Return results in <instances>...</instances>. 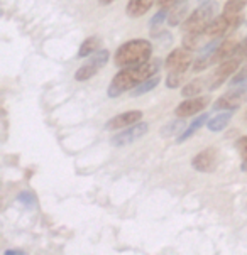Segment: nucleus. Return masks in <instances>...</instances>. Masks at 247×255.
<instances>
[{"label": "nucleus", "instance_id": "1", "mask_svg": "<svg viewBox=\"0 0 247 255\" xmlns=\"http://www.w3.org/2000/svg\"><path fill=\"white\" fill-rule=\"evenodd\" d=\"M159 70H161V59H149V61L141 63V64L125 66L122 71L117 73L114 76V80H112V83L108 85V90H107L108 98H117L122 93L129 92V90H134L137 85H141L142 81L158 75Z\"/></svg>", "mask_w": 247, "mask_h": 255}, {"label": "nucleus", "instance_id": "2", "mask_svg": "<svg viewBox=\"0 0 247 255\" xmlns=\"http://www.w3.org/2000/svg\"><path fill=\"white\" fill-rule=\"evenodd\" d=\"M151 56H153V42L147 39H132L117 49L114 59L117 66H134L149 61Z\"/></svg>", "mask_w": 247, "mask_h": 255}, {"label": "nucleus", "instance_id": "3", "mask_svg": "<svg viewBox=\"0 0 247 255\" xmlns=\"http://www.w3.org/2000/svg\"><path fill=\"white\" fill-rule=\"evenodd\" d=\"M217 8H219V3L210 0V2L203 3L193 10L192 14L186 17V20L181 24V32L183 34H192V32H203L205 34V29L209 27V24L217 17Z\"/></svg>", "mask_w": 247, "mask_h": 255}, {"label": "nucleus", "instance_id": "4", "mask_svg": "<svg viewBox=\"0 0 247 255\" xmlns=\"http://www.w3.org/2000/svg\"><path fill=\"white\" fill-rule=\"evenodd\" d=\"M241 22H242V15H227L222 12V14L217 15L215 19L209 24V27L205 29V36L224 37L225 34H229L236 27H239Z\"/></svg>", "mask_w": 247, "mask_h": 255}, {"label": "nucleus", "instance_id": "5", "mask_svg": "<svg viewBox=\"0 0 247 255\" xmlns=\"http://www.w3.org/2000/svg\"><path fill=\"white\" fill-rule=\"evenodd\" d=\"M108 58H110V53H108L107 49H98L97 53L92 54V58H90L83 66L78 68L75 73V80L76 81L90 80V78L97 75V73L108 63Z\"/></svg>", "mask_w": 247, "mask_h": 255}, {"label": "nucleus", "instance_id": "6", "mask_svg": "<svg viewBox=\"0 0 247 255\" xmlns=\"http://www.w3.org/2000/svg\"><path fill=\"white\" fill-rule=\"evenodd\" d=\"M193 61L195 59L192 58V51H188L186 47H176L164 59V68L168 73H183L185 75L190 70V66H193Z\"/></svg>", "mask_w": 247, "mask_h": 255}, {"label": "nucleus", "instance_id": "7", "mask_svg": "<svg viewBox=\"0 0 247 255\" xmlns=\"http://www.w3.org/2000/svg\"><path fill=\"white\" fill-rule=\"evenodd\" d=\"M247 98V85H236L231 92L219 98L214 105L215 112H224V110H237Z\"/></svg>", "mask_w": 247, "mask_h": 255}, {"label": "nucleus", "instance_id": "8", "mask_svg": "<svg viewBox=\"0 0 247 255\" xmlns=\"http://www.w3.org/2000/svg\"><path fill=\"white\" fill-rule=\"evenodd\" d=\"M147 130H149V124L147 122H137L131 125V127H127L125 130L119 132L117 135L112 137V145L114 147H122V145H129L132 144V142L139 140L141 137H144Z\"/></svg>", "mask_w": 247, "mask_h": 255}, {"label": "nucleus", "instance_id": "9", "mask_svg": "<svg viewBox=\"0 0 247 255\" xmlns=\"http://www.w3.org/2000/svg\"><path fill=\"white\" fill-rule=\"evenodd\" d=\"M241 63L242 61H241V59H237V58H231V59H227V61L220 63L219 68H217L215 73H214V76H212V81H210L209 88L210 90L220 88L225 81L231 80V76H234V73L239 70Z\"/></svg>", "mask_w": 247, "mask_h": 255}, {"label": "nucleus", "instance_id": "10", "mask_svg": "<svg viewBox=\"0 0 247 255\" xmlns=\"http://www.w3.org/2000/svg\"><path fill=\"white\" fill-rule=\"evenodd\" d=\"M210 98L209 97H192V98H185L183 102L175 109V115L181 117V119H188V117H193L205 109L209 105Z\"/></svg>", "mask_w": 247, "mask_h": 255}, {"label": "nucleus", "instance_id": "11", "mask_svg": "<svg viewBox=\"0 0 247 255\" xmlns=\"http://www.w3.org/2000/svg\"><path fill=\"white\" fill-rule=\"evenodd\" d=\"M141 119H142L141 110L124 112V114H119L108 120L105 124V130H122V128H127L134 124L141 122Z\"/></svg>", "mask_w": 247, "mask_h": 255}, {"label": "nucleus", "instance_id": "12", "mask_svg": "<svg viewBox=\"0 0 247 255\" xmlns=\"http://www.w3.org/2000/svg\"><path fill=\"white\" fill-rule=\"evenodd\" d=\"M193 169L198 172H212L217 166V150L209 147V149L200 150L192 161Z\"/></svg>", "mask_w": 247, "mask_h": 255}, {"label": "nucleus", "instance_id": "13", "mask_svg": "<svg viewBox=\"0 0 247 255\" xmlns=\"http://www.w3.org/2000/svg\"><path fill=\"white\" fill-rule=\"evenodd\" d=\"M239 44H241V42L237 41V39H234V37L224 39V41L220 42L219 46H217V49L214 51V54H212V64L224 63V61H227V59L234 58V56H236L237 47H239Z\"/></svg>", "mask_w": 247, "mask_h": 255}, {"label": "nucleus", "instance_id": "14", "mask_svg": "<svg viewBox=\"0 0 247 255\" xmlns=\"http://www.w3.org/2000/svg\"><path fill=\"white\" fill-rule=\"evenodd\" d=\"M154 0H129L127 7H125V12H127L129 17L132 19H137V17H142L144 14L149 12V8L153 7Z\"/></svg>", "mask_w": 247, "mask_h": 255}, {"label": "nucleus", "instance_id": "15", "mask_svg": "<svg viewBox=\"0 0 247 255\" xmlns=\"http://www.w3.org/2000/svg\"><path fill=\"white\" fill-rule=\"evenodd\" d=\"M236 110H224L222 114H217V117H212V119L207 122V127H209L210 132H222L232 120V114Z\"/></svg>", "mask_w": 247, "mask_h": 255}, {"label": "nucleus", "instance_id": "16", "mask_svg": "<svg viewBox=\"0 0 247 255\" xmlns=\"http://www.w3.org/2000/svg\"><path fill=\"white\" fill-rule=\"evenodd\" d=\"M209 117H210L209 114H202L200 117H197V119H195L193 122L190 124V127H186L185 130L180 133V137H178V139H176L178 144H183V142L188 140L190 137H192L193 133L198 130V128H202L203 125H205L207 122H209Z\"/></svg>", "mask_w": 247, "mask_h": 255}, {"label": "nucleus", "instance_id": "17", "mask_svg": "<svg viewBox=\"0 0 247 255\" xmlns=\"http://www.w3.org/2000/svg\"><path fill=\"white\" fill-rule=\"evenodd\" d=\"M100 46H102L100 37L92 36V37L85 39V41L81 42L80 49H78V58H88V56H92L93 53H97V51L100 49Z\"/></svg>", "mask_w": 247, "mask_h": 255}, {"label": "nucleus", "instance_id": "18", "mask_svg": "<svg viewBox=\"0 0 247 255\" xmlns=\"http://www.w3.org/2000/svg\"><path fill=\"white\" fill-rule=\"evenodd\" d=\"M159 85V76H151L149 80H146V81H142L141 85H137L136 88L131 90V97H142V95H146V93H149L151 90H154L156 86Z\"/></svg>", "mask_w": 247, "mask_h": 255}, {"label": "nucleus", "instance_id": "19", "mask_svg": "<svg viewBox=\"0 0 247 255\" xmlns=\"http://www.w3.org/2000/svg\"><path fill=\"white\" fill-rule=\"evenodd\" d=\"M185 128V119H181V117H178V120L175 119L173 122H170L166 125V127L161 128V137H173V135H178V133H181Z\"/></svg>", "mask_w": 247, "mask_h": 255}, {"label": "nucleus", "instance_id": "20", "mask_svg": "<svg viewBox=\"0 0 247 255\" xmlns=\"http://www.w3.org/2000/svg\"><path fill=\"white\" fill-rule=\"evenodd\" d=\"M203 32H192V34H183V47L188 51H197L200 47L203 41Z\"/></svg>", "mask_w": 247, "mask_h": 255}, {"label": "nucleus", "instance_id": "21", "mask_svg": "<svg viewBox=\"0 0 247 255\" xmlns=\"http://www.w3.org/2000/svg\"><path fill=\"white\" fill-rule=\"evenodd\" d=\"M246 5H247V0H227L222 12L227 15H241L242 8Z\"/></svg>", "mask_w": 247, "mask_h": 255}, {"label": "nucleus", "instance_id": "22", "mask_svg": "<svg viewBox=\"0 0 247 255\" xmlns=\"http://www.w3.org/2000/svg\"><path fill=\"white\" fill-rule=\"evenodd\" d=\"M203 80H193L190 81L188 85H185V88L181 90V95H183L185 98H192V97H197L198 93L203 92Z\"/></svg>", "mask_w": 247, "mask_h": 255}, {"label": "nucleus", "instance_id": "23", "mask_svg": "<svg viewBox=\"0 0 247 255\" xmlns=\"http://www.w3.org/2000/svg\"><path fill=\"white\" fill-rule=\"evenodd\" d=\"M170 12H171V8H159V10L153 15V19H151V22H149L151 31H154V29L159 27V25H163L164 20L170 17Z\"/></svg>", "mask_w": 247, "mask_h": 255}, {"label": "nucleus", "instance_id": "24", "mask_svg": "<svg viewBox=\"0 0 247 255\" xmlns=\"http://www.w3.org/2000/svg\"><path fill=\"white\" fill-rule=\"evenodd\" d=\"M17 201L20 203V205H24L25 208H32V206L37 205V200L36 196L31 193V191H22L19 193V196H17Z\"/></svg>", "mask_w": 247, "mask_h": 255}, {"label": "nucleus", "instance_id": "25", "mask_svg": "<svg viewBox=\"0 0 247 255\" xmlns=\"http://www.w3.org/2000/svg\"><path fill=\"white\" fill-rule=\"evenodd\" d=\"M231 85L236 86V85H247V64L241 68L239 71L234 75V78H231Z\"/></svg>", "mask_w": 247, "mask_h": 255}, {"label": "nucleus", "instance_id": "26", "mask_svg": "<svg viewBox=\"0 0 247 255\" xmlns=\"http://www.w3.org/2000/svg\"><path fill=\"white\" fill-rule=\"evenodd\" d=\"M183 81V73H168L166 76V86L168 88H178Z\"/></svg>", "mask_w": 247, "mask_h": 255}, {"label": "nucleus", "instance_id": "27", "mask_svg": "<svg viewBox=\"0 0 247 255\" xmlns=\"http://www.w3.org/2000/svg\"><path fill=\"white\" fill-rule=\"evenodd\" d=\"M236 145H237V150H239V154L242 157V162H247V135L241 137V139L236 142Z\"/></svg>", "mask_w": 247, "mask_h": 255}, {"label": "nucleus", "instance_id": "28", "mask_svg": "<svg viewBox=\"0 0 247 255\" xmlns=\"http://www.w3.org/2000/svg\"><path fill=\"white\" fill-rule=\"evenodd\" d=\"M234 58L241 59V61H244V59H247V37L241 42L239 47H237L236 56H234Z\"/></svg>", "mask_w": 247, "mask_h": 255}, {"label": "nucleus", "instance_id": "29", "mask_svg": "<svg viewBox=\"0 0 247 255\" xmlns=\"http://www.w3.org/2000/svg\"><path fill=\"white\" fill-rule=\"evenodd\" d=\"M178 3V0H158L159 8H173Z\"/></svg>", "mask_w": 247, "mask_h": 255}, {"label": "nucleus", "instance_id": "30", "mask_svg": "<svg viewBox=\"0 0 247 255\" xmlns=\"http://www.w3.org/2000/svg\"><path fill=\"white\" fill-rule=\"evenodd\" d=\"M25 252L24 250H20V249H8L3 252V255H24Z\"/></svg>", "mask_w": 247, "mask_h": 255}, {"label": "nucleus", "instance_id": "31", "mask_svg": "<svg viewBox=\"0 0 247 255\" xmlns=\"http://www.w3.org/2000/svg\"><path fill=\"white\" fill-rule=\"evenodd\" d=\"M100 2V5H110L112 2H115V0H98Z\"/></svg>", "mask_w": 247, "mask_h": 255}, {"label": "nucleus", "instance_id": "32", "mask_svg": "<svg viewBox=\"0 0 247 255\" xmlns=\"http://www.w3.org/2000/svg\"><path fill=\"white\" fill-rule=\"evenodd\" d=\"M178 2H183V0H178Z\"/></svg>", "mask_w": 247, "mask_h": 255}]
</instances>
